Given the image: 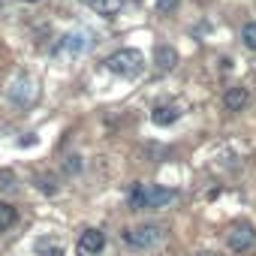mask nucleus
<instances>
[{"instance_id":"1a4fd4ad","label":"nucleus","mask_w":256,"mask_h":256,"mask_svg":"<svg viewBox=\"0 0 256 256\" xmlns=\"http://www.w3.org/2000/svg\"><path fill=\"white\" fill-rule=\"evenodd\" d=\"M36 253L40 256H64V244L58 238H40L36 241Z\"/></svg>"},{"instance_id":"0eeeda50","label":"nucleus","mask_w":256,"mask_h":256,"mask_svg":"<svg viewBox=\"0 0 256 256\" xmlns=\"http://www.w3.org/2000/svg\"><path fill=\"white\" fill-rule=\"evenodd\" d=\"M247 100H250V94H247V88H229L226 94H223V106H226V112H241L244 106H247Z\"/></svg>"},{"instance_id":"9b49d317","label":"nucleus","mask_w":256,"mask_h":256,"mask_svg":"<svg viewBox=\"0 0 256 256\" xmlns=\"http://www.w3.org/2000/svg\"><path fill=\"white\" fill-rule=\"evenodd\" d=\"M64 48H70V52H84V48H88V34H70V36L64 40Z\"/></svg>"},{"instance_id":"2eb2a0df","label":"nucleus","mask_w":256,"mask_h":256,"mask_svg":"<svg viewBox=\"0 0 256 256\" xmlns=\"http://www.w3.org/2000/svg\"><path fill=\"white\" fill-rule=\"evenodd\" d=\"M181 0H157V12H172Z\"/></svg>"},{"instance_id":"9d476101","label":"nucleus","mask_w":256,"mask_h":256,"mask_svg":"<svg viewBox=\"0 0 256 256\" xmlns=\"http://www.w3.org/2000/svg\"><path fill=\"white\" fill-rule=\"evenodd\" d=\"M88 6L94 10V12H100V16H118V10H120V0H88Z\"/></svg>"},{"instance_id":"a211bd4d","label":"nucleus","mask_w":256,"mask_h":256,"mask_svg":"<svg viewBox=\"0 0 256 256\" xmlns=\"http://www.w3.org/2000/svg\"><path fill=\"white\" fill-rule=\"evenodd\" d=\"M0 10H4V0H0Z\"/></svg>"},{"instance_id":"f8f14e48","label":"nucleus","mask_w":256,"mask_h":256,"mask_svg":"<svg viewBox=\"0 0 256 256\" xmlns=\"http://www.w3.org/2000/svg\"><path fill=\"white\" fill-rule=\"evenodd\" d=\"M12 223H16V208H10L6 202H0V232L10 229Z\"/></svg>"},{"instance_id":"f03ea898","label":"nucleus","mask_w":256,"mask_h":256,"mask_svg":"<svg viewBox=\"0 0 256 256\" xmlns=\"http://www.w3.org/2000/svg\"><path fill=\"white\" fill-rule=\"evenodd\" d=\"M106 70L114 72V76H124V78H136V76H142L145 60L136 48H120V52L106 58Z\"/></svg>"},{"instance_id":"f257e3e1","label":"nucleus","mask_w":256,"mask_h":256,"mask_svg":"<svg viewBox=\"0 0 256 256\" xmlns=\"http://www.w3.org/2000/svg\"><path fill=\"white\" fill-rule=\"evenodd\" d=\"M178 193L169 190V187H157V184H136L126 205L130 211H157V208H166Z\"/></svg>"},{"instance_id":"39448f33","label":"nucleus","mask_w":256,"mask_h":256,"mask_svg":"<svg viewBox=\"0 0 256 256\" xmlns=\"http://www.w3.org/2000/svg\"><path fill=\"white\" fill-rule=\"evenodd\" d=\"M102 247H106V235L100 229H84L78 235V253L82 256H96Z\"/></svg>"},{"instance_id":"4468645a","label":"nucleus","mask_w":256,"mask_h":256,"mask_svg":"<svg viewBox=\"0 0 256 256\" xmlns=\"http://www.w3.org/2000/svg\"><path fill=\"white\" fill-rule=\"evenodd\" d=\"M16 172H10V169H0V190H4V193H12L16 190Z\"/></svg>"},{"instance_id":"7ed1b4c3","label":"nucleus","mask_w":256,"mask_h":256,"mask_svg":"<svg viewBox=\"0 0 256 256\" xmlns=\"http://www.w3.org/2000/svg\"><path fill=\"white\" fill-rule=\"evenodd\" d=\"M160 238H163V229H160L157 223H142V226H133V229L124 232V241L130 244V247H136V250H148V247H154Z\"/></svg>"},{"instance_id":"6e6552de","label":"nucleus","mask_w":256,"mask_h":256,"mask_svg":"<svg viewBox=\"0 0 256 256\" xmlns=\"http://www.w3.org/2000/svg\"><path fill=\"white\" fill-rule=\"evenodd\" d=\"M178 114H181V108H178V106H160V108H154L151 120H154L157 126H169V124H175V120H178Z\"/></svg>"},{"instance_id":"ddd939ff","label":"nucleus","mask_w":256,"mask_h":256,"mask_svg":"<svg viewBox=\"0 0 256 256\" xmlns=\"http://www.w3.org/2000/svg\"><path fill=\"white\" fill-rule=\"evenodd\" d=\"M241 40H244V46H247V48H253V52H256V22H247V24L241 28Z\"/></svg>"},{"instance_id":"dca6fc26","label":"nucleus","mask_w":256,"mask_h":256,"mask_svg":"<svg viewBox=\"0 0 256 256\" xmlns=\"http://www.w3.org/2000/svg\"><path fill=\"white\" fill-rule=\"evenodd\" d=\"M66 172H78V157H70V163H66Z\"/></svg>"},{"instance_id":"423d86ee","label":"nucleus","mask_w":256,"mask_h":256,"mask_svg":"<svg viewBox=\"0 0 256 256\" xmlns=\"http://www.w3.org/2000/svg\"><path fill=\"white\" fill-rule=\"evenodd\" d=\"M175 64H178V52H175L172 46H157V48H154V66H157L160 72H172Z\"/></svg>"},{"instance_id":"20e7f679","label":"nucleus","mask_w":256,"mask_h":256,"mask_svg":"<svg viewBox=\"0 0 256 256\" xmlns=\"http://www.w3.org/2000/svg\"><path fill=\"white\" fill-rule=\"evenodd\" d=\"M226 241H229L232 250L244 253L247 247H253V241H256V229H253L250 223H232L229 232H226Z\"/></svg>"},{"instance_id":"f3484780","label":"nucleus","mask_w":256,"mask_h":256,"mask_svg":"<svg viewBox=\"0 0 256 256\" xmlns=\"http://www.w3.org/2000/svg\"><path fill=\"white\" fill-rule=\"evenodd\" d=\"M24 4H36V0H24Z\"/></svg>"}]
</instances>
